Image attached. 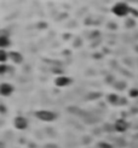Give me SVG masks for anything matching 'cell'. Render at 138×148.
<instances>
[{"mask_svg":"<svg viewBox=\"0 0 138 148\" xmlns=\"http://www.w3.org/2000/svg\"><path fill=\"white\" fill-rule=\"evenodd\" d=\"M10 57H11L13 62H16V63H19L22 60V55L19 53H16V52H11L10 53Z\"/></svg>","mask_w":138,"mask_h":148,"instance_id":"cell-7","label":"cell"},{"mask_svg":"<svg viewBox=\"0 0 138 148\" xmlns=\"http://www.w3.org/2000/svg\"><path fill=\"white\" fill-rule=\"evenodd\" d=\"M137 95H138V90L137 89L131 90V96H137Z\"/></svg>","mask_w":138,"mask_h":148,"instance_id":"cell-10","label":"cell"},{"mask_svg":"<svg viewBox=\"0 0 138 148\" xmlns=\"http://www.w3.org/2000/svg\"><path fill=\"white\" fill-rule=\"evenodd\" d=\"M113 11H114V13L117 14V16H124V14H126L127 12H129V7H127L125 4H117L114 6Z\"/></svg>","mask_w":138,"mask_h":148,"instance_id":"cell-2","label":"cell"},{"mask_svg":"<svg viewBox=\"0 0 138 148\" xmlns=\"http://www.w3.org/2000/svg\"><path fill=\"white\" fill-rule=\"evenodd\" d=\"M0 91H1L3 95H10L12 91V87L10 84L4 83V84H1V87H0Z\"/></svg>","mask_w":138,"mask_h":148,"instance_id":"cell-3","label":"cell"},{"mask_svg":"<svg viewBox=\"0 0 138 148\" xmlns=\"http://www.w3.org/2000/svg\"><path fill=\"white\" fill-rule=\"evenodd\" d=\"M0 60H1V62L6 60V53H5L4 51H0Z\"/></svg>","mask_w":138,"mask_h":148,"instance_id":"cell-9","label":"cell"},{"mask_svg":"<svg viewBox=\"0 0 138 148\" xmlns=\"http://www.w3.org/2000/svg\"><path fill=\"white\" fill-rule=\"evenodd\" d=\"M68 83H69V80L67 77H58L57 80H56V84L59 86V87H63Z\"/></svg>","mask_w":138,"mask_h":148,"instance_id":"cell-5","label":"cell"},{"mask_svg":"<svg viewBox=\"0 0 138 148\" xmlns=\"http://www.w3.org/2000/svg\"><path fill=\"white\" fill-rule=\"evenodd\" d=\"M7 45H9V40H7V37L3 36L1 39H0V46H1V47H6Z\"/></svg>","mask_w":138,"mask_h":148,"instance_id":"cell-8","label":"cell"},{"mask_svg":"<svg viewBox=\"0 0 138 148\" xmlns=\"http://www.w3.org/2000/svg\"><path fill=\"white\" fill-rule=\"evenodd\" d=\"M37 117L43 120H53L56 118V114L49 111H39L37 112Z\"/></svg>","mask_w":138,"mask_h":148,"instance_id":"cell-1","label":"cell"},{"mask_svg":"<svg viewBox=\"0 0 138 148\" xmlns=\"http://www.w3.org/2000/svg\"><path fill=\"white\" fill-rule=\"evenodd\" d=\"M115 128H116V130H119V131H124L126 129V123L124 120H117L115 124Z\"/></svg>","mask_w":138,"mask_h":148,"instance_id":"cell-6","label":"cell"},{"mask_svg":"<svg viewBox=\"0 0 138 148\" xmlns=\"http://www.w3.org/2000/svg\"><path fill=\"white\" fill-rule=\"evenodd\" d=\"M109 100L111 101V103H115V101H116V99H115V95H110V98H109Z\"/></svg>","mask_w":138,"mask_h":148,"instance_id":"cell-11","label":"cell"},{"mask_svg":"<svg viewBox=\"0 0 138 148\" xmlns=\"http://www.w3.org/2000/svg\"><path fill=\"white\" fill-rule=\"evenodd\" d=\"M0 68H1V72H5V70H6V66L3 65V66H0Z\"/></svg>","mask_w":138,"mask_h":148,"instance_id":"cell-12","label":"cell"},{"mask_svg":"<svg viewBox=\"0 0 138 148\" xmlns=\"http://www.w3.org/2000/svg\"><path fill=\"white\" fill-rule=\"evenodd\" d=\"M15 124H16V126L19 128V129H24L25 125H27V120H25L24 118H22V117H19V118H16Z\"/></svg>","mask_w":138,"mask_h":148,"instance_id":"cell-4","label":"cell"}]
</instances>
